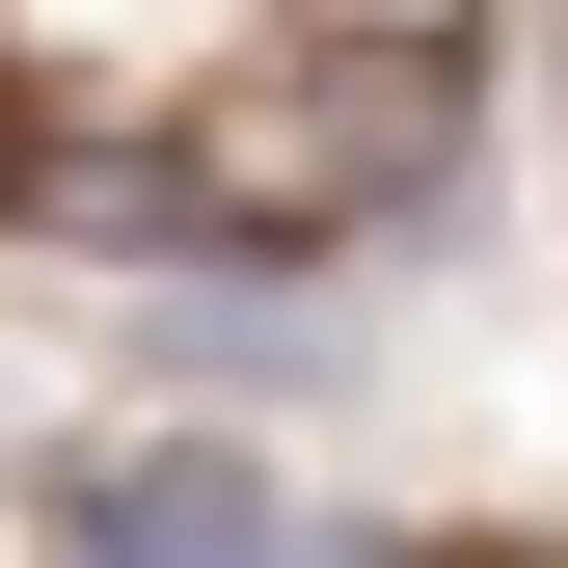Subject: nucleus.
Instances as JSON below:
<instances>
[{"instance_id": "obj_1", "label": "nucleus", "mask_w": 568, "mask_h": 568, "mask_svg": "<svg viewBox=\"0 0 568 568\" xmlns=\"http://www.w3.org/2000/svg\"><path fill=\"white\" fill-rule=\"evenodd\" d=\"M54 541H271V460L244 434H109V460H54Z\"/></svg>"}, {"instance_id": "obj_2", "label": "nucleus", "mask_w": 568, "mask_h": 568, "mask_svg": "<svg viewBox=\"0 0 568 568\" xmlns=\"http://www.w3.org/2000/svg\"><path fill=\"white\" fill-rule=\"evenodd\" d=\"M352 28H460V0H352Z\"/></svg>"}]
</instances>
